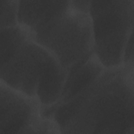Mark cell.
Segmentation results:
<instances>
[{"label":"cell","mask_w":134,"mask_h":134,"mask_svg":"<svg viewBox=\"0 0 134 134\" xmlns=\"http://www.w3.org/2000/svg\"><path fill=\"white\" fill-rule=\"evenodd\" d=\"M26 31L33 41L51 53L67 72L94 51L89 13L76 8L71 0L59 1Z\"/></svg>","instance_id":"cell-3"},{"label":"cell","mask_w":134,"mask_h":134,"mask_svg":"<svg viewBox=\"0 0 134 134\" xmlns=\"http://www.w3.org/2000/svg\"><path fill=\"white\" fill-rule=\"evenodd\" d=\"M0 50L1 82L36 98L42 108L58 101L68 73L47 49L26 33Z\"/></svg>","instance_id":"cell-2"},{"label":"cell","mask_w":134,"mask_h":134,"mask_svg":"<svg viewBox=\"0 0 134 134\" xmlns=\"http://www.w3.org/2000/svg\"><path fill=\"white\" fill-rule=\"evenodd\" d=\"M133 52V33H132L129 37L125 47L122 57V64H134Z\"/></svg>","instance_id":"cell-8"},{"label":"cell","mask_w":134,"mask_h":134,"mask_svg":"<svg viewBox=\"0 0 134 134\" xmlns=\"http://www.w3.org/2000/svg\"><path fill=\"white\" fill-rule=\"evenodd\" d=\"M19 0H0V29L18 25Z\"/></svg>","instance_id":"cell-7"},{"label":"cell","mask_w":134,"mask_h":134,"mask_svg":"<svg viewBox=\"0 0 134 134\" xmlns=\"http://www.w3.org/2000/svg\"><path fill=\"white\" fill-rule=\"evenodd\" d=\"M105 68L94 52L75 63L68 71L65 83L57 103L49 107L42 108V112L52 109L73 99L86 88Z\"/></svg>","instance_id":"cell-6"},{"label":"cell","mask_w":134,"mask_h":134,"mask_svg":"<svg viewBox=\"0 0 134 134\" xmlns=\"http://www.w3.org/2000/svg\"><path fill=\"white\" fill-rule=\"evenodd\" d=\"M134 64L105 68L84 91L49 110L61 133H134Z\"/></svg>","instance_id":"cell-1"},{"label":"cell","mask_w":134,"mask_h":134,"mask_svg":"<svg viewBox=\"0 0 134 134\" xmlns=\"http://www.w3.org/2000/svg\"><path fill=\"white\" fill-rule=\"evenodd\" d=\"M134 0L90 1L94 52L105 68L122 64L125 47L133 33Z\"/></svg>","instance_id":"cell-4"},{"label":"cell","mask_w":134,"mask_h":134,"mask_svg":"<svg viewBox=\"0 0 134 134\" xmlns=\"http://www.w3.org/2000/svg\"><path fill=\"white\" fill-rule=\"evenodd\" d=\"M61 133L52 119L44 117L39 101L0 81V134Z\"/></svg>","instance_id":"cell-5"}]
</instances>
